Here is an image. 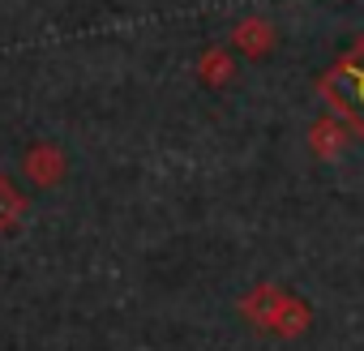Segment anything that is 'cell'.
Instances as JSON below:
<instances>
[{
  "label": "cell",
  "mask_w": 364,
  "mask_h": 351,
  "mask_svg": "<svg viewBox=\"0 0 364 351\" xmlns=\"http://www.w3.org/2000/svg\"><path fill=\"white\" fill-rule=\"evenodd\" d=\"M347 141H351V133H347V124H343L338 116H321V120H313V129H309V146H313L317 158H338V154L347 150Z\"/></svg>",
  "instance_id": "5"
},
{
  "label": "cell",
  "mask_w": 364,
  "mask_h": 351,
  "mask_svg": "<svg viewBox=\"0 0 364 351\" xmlns=\"http://www.w3.org/2000/svg\"><path fill=\"white\" fill-rule=\"evenodd\" d=\"M22 171H26V180H31V185H39V189H56V185L65 180V171H69V158H65L60 146H52V141H35V146L26 150V158H22Z\"/></svg>",
  "instance_id": "2"
},
{
  "label": "cell",
  "mask_w": 364,
  "mask_h": 351,
  "mask_svg": "<svg viewBox=\"0 0 364 351\" xmlns=\"http://www.w3.org/2000/svg\"><path fill=\"white\" fill-rule=\"evenodd\" d=\"M193 73H198V82H206V86H228L232 77H236V65H232V52L228 48H206L202 56H198V65H193Z\"/></svg>",
  "instance_id": "7"
},
{
  "label": "cell",
  "mask_w": 364,
  "mask_h": 351,
  "mask_svg": "<svg viewBox=\"0 0 364 351\" xmlns=\"http://www.w3.org/2000/svg\"><path fill=\"white\" fill-rule=\"evenodd\" d=\"M283 296H287V291H283L279 283H257V287H249V291L240 296V317H245L249 325H257V330H270V321H274Z\"/></svg>",
  "instance_id": "3"
},
{
  "label": "cell",
  "mask_w": 364,
  "mask_h": 351,
  "mask_svg": "<svg viewBox=\"0 0 364 351\" xmlns=\"http://www.w3.org/2000/svg\"><path fill=\"white\" fill-rule=\"evenodd\" d=\"M317 94L347 124V133L364 141V35L317 77Z\"/></svg>",
  "instance_id": "1"
},
{
  "label": "cell",
  "mask_w": 364,
  "mask_h": 351,
  "mask_svg": "<svg viewBox=\"0 0 364 351\" xmlns=\"http://www.w3.org/2000/svg\"><path fill=\"white\" fill-rule=\"evenodd\" d=\"M26 210H31V202H26V193L9 180V176H0V236L5 232H14L22 219H26Z\"/></svg>",
  "instance_id": "8"
},
{
  "label": "cell",
  "mask_w": 364,
  "mask_h": 351,
  "mask_svg": "<svg viewBox=\"0 0 364 351\" xmlns=\"http://www.w3.org/2000/svg\"><path fill=\"white\" fill-rule=\"evenodd\" d=\"M232 48L245 52V56H266L274 48V26L266 18H240L236 31H232Z\"/></svg>",
  "instance_id": "6"
},
{
  "label": "cell",
  "mask_w": 364,
  "mask_h": 351,
  "mask_svg": "<svg viewBox=\"0 0 364 351\" xmlns=\"http://www.w3.org/2000/svg\"><path fill=\"white\" fill-rule=\"evenodd\" d=\"M309 325H313V308H309V300H300V296H283V304H279V313H274V321H270V334H279V338H300V334H309Z\"/></svg>",
  "instance_id": "4"
}]
</instances>
